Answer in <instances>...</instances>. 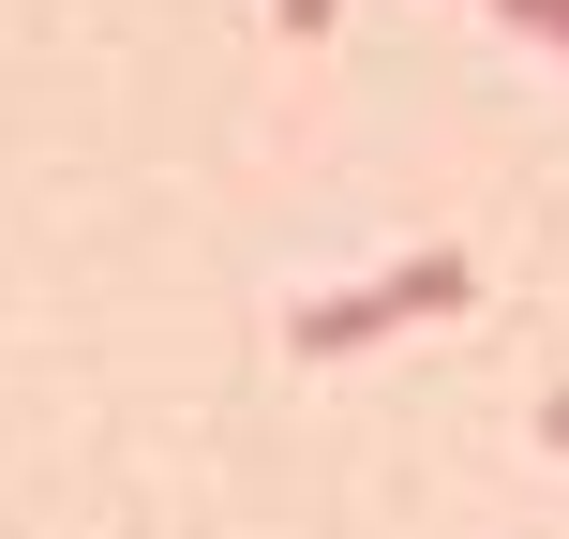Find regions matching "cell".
I'll list each match as a JSON object with an SVG mask.
<instances>
[{"instance_id": "3", "label": "cell", "mask_w": 569, "mask_h": 539, "mask_svg": "<svg viewBox=\"0 0 569 539\" xmlns=\"http://www.w3.org/2000/svg\"><path fill=\"white\" fill-rule=\"evenodd\" d=\"M270 30L284 46H330V0H270Z\"/></svg>"}, {"instance_id": "4", "label": "cell", "mask_w": 569, "mask_h": 539, "mask_svg": "<svg viewBox=\"0 0 569 539\" xmlns=\"http://www.w3.org/2000/svg\"><path fill=\"white\" fill-rule=\"evenodd\" d=\"M540 450H569V390H540Z\"/></svg>"}, {"instance_id": "2", "label": "cell", "mask_w": 569, "mask_h": 539, "mask_svg": "<svg viewBox=\"0 0 569 539\" xmlns=\"http://www.w3.org/2000/svg\"><path fill=\"white\" fill-rule=\"evenodd\" d=\"M495 16H510L525 46H555V60H569V0H495Z\"/></svg>"}, {"instance_id": "1", "label": "cell", "mask_w": 569, "mask_h": 539, "mask_svg": "<svg viewBox=\"0 0 569 539\" xmlns=\"http://www.w3.org/2000/svg\"><path fill=\"white\" fill-rule=\"evenodd\" d=\"M465 285H480V270H465L450 240H420V256L360 270L345 300H300V315H284V345H300V360H360V345H390V330H420V315H450Z\"/></svg>"}]
</instances>
